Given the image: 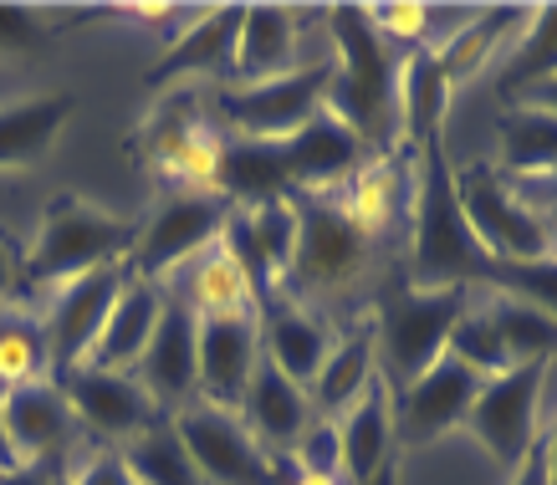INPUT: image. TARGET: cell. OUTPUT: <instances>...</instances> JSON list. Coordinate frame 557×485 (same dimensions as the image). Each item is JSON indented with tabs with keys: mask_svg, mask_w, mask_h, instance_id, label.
I'll use <instances>...</instances> for the list:
<instances>
[{
	"mask_svg": "<svg viewBox=\"0 0 557 485\" xmlns=\"http://www.w3.org/2000/svg\"><path fill=\"white\" fill-rule=\"evenodd\" d=\"M420 164H414V200H409V225H414V246H409V291H445V286L475 282L491 286L496 276V256L481 251L466 215L456 200V169L445 159V144L430 138L420 144Z\"/></svg>",
	"mask_w": 557,
	"mask_h": 485,
	"instance_id": "cell-1",
	"label": "cell"
},
{
	"mask_svg": "<svg viewBox=\"0 0 557 485\" xmlns=\"http://www.w3.org/2000/svg\"><path fill=\"white\" fill-rule=\"evenodd\" d=\"M327 26L338 41L327 113L348 123L358 144H373V153H394L399 144V57L373 32L369 5H333Z\"/></svg>",
	"mask_w": 557,
	"mask_h": 485,
	"instance_id": "cell-2",
	"label": "cell"
},
{
	"mask_svg": "<svg viewBox=\"0 0 557 485\" xmlns=\"http://www.w3.org/2000/svg\"><path fill=\"white\" fill-rule=\"evenodd\" d=\"M134 235L138 225H128L123 215L62 189L47 204L41 231H36L32 251H26V286L47 291V286H67L98 266H128Z\"/></svg>",
	"mask_w": 557,
	"mask_h": 485,
	"instance_id": "cell-3",
	"label": "cell"
},
{
	"mask_svg": "<svg viewBox=\"0 0 557 485\" xmlns=\"http://www.w3.org/2000/svg\"><path fill=\"white\" fill-rule=\"evenodd\" d=\"M287 200L292 215H297V246H292V271L282 291H292V301L348 291L369 271L373 240L354 231V220L343 215V204L333 195L292 189Z\"/></svg>",
	"mask_w": 557,
	"mask_h": 485,
	"instance_id": "cell-4",
	"label": "cell"
},
{
	"mask_svg": "<svg viewBox=\"0 0 557 485\" xmlns=\"http://www.w3.org/2000/svg\"><path fill=\"white\" fill-rule=\"evenodd\" d=\"M231 220V204L210 195V189H180L164 204H153V215L138 225L128 271L144 282L164 286L174 271H185L200 251H210Z\"/></svg>",
	"mask_w": 557,
	"mask_h": 485,
	"instance_id": "cell-5",
	"label": "cell"
},
{
	"mask_svg": "<svg viewBox=\"0 0 557 485\" xmlns=\"http://www.w3.org/2000/svg\"><path fill=\"white\" fill-rule=\"evenodd\" d=\"M333 72H338L333 62H312V67H292V72H282V77L256 83V87H220L215 102L240 138L287 144L297 128H307V123L327 108Z\"/></svg>",
	"mask_w": 557,
	"mask_h": 485,
	"instance_id": "cell-6",
	"label": "cell"
},
{
	"mask_svg": "<svg viewBox=\"0 0 557 485\" xmlns=\"http://www.w3.org/2000/svg\"><path fill=\"white\" fill-rule=\"evenodd\" d=\"M220 149H225V138L205 123L200 92H189V87L159 102L134 138V153L144 164H153L159 179H174L185 189H210V195H215Z\"/></svg>",
	"mask_w": 557,
	"mask_h": 485,
	"instance_id": "cell-7",
	"label": "cell"
},
{
	"mask_svg": "<svg viewBox=\"0 0 557 485\" xmlns=\"http://www.w3.org/2000/svg\"><path fill=\"white\" fill-rule=\"evenodd\" d=\"M553 358H532V363H511L507 373H496L481 384L471 403V435L475 445L496 460V470H517L537 445V403H542V384H547Z\"/></svg>",
	"mask_w": 557,
	"mask_h": 485,
	"instance_id": "cell-8",
	"label": "cell"
},
{
	"mask_svg": "<svg viewBox=\"0 0 557 485\" xmlns=\"http://www.w3.org/2000/svg\"><path fill=\"white\" fill-rule=\"evenodd\" d=\"M456 200L486 256H496V261H537V256H553L547 231H542V215L491 164L460 169Z\"/></svg>",
	"mask_w": 557,
	"mask_h": 485,
	"instance_id": "cell-9",
	"label": "cell"
},
{
	"mask_svg": "<svg viewBox=\"0 0 557 485\" xmlns=\"http://www.w3.org/2000/svg\"><path fill=\"white\" fill-rule=\"evenodd\" d=\"M466 307H471L466 286H445V291H409L405 286V291H394L384 301V327H379L388 373L409 388L435 358H445L450 327L466 318Z\"/></svg>",
	"mask_w": 557,
	"mask_h": 485,
	"instance_id": "cell-10",
	"label": "cell"
},
{
	"mask_svg": "<svg viewBox=\"0 0 557 485\" xmlns=\"http://www.w3.org/2000/svg\"><path fill=\"white\" fill-rule=\"evenodd\" d=\"M0 424H5L11 465L62 470L77 455V439H83V424H77V414H72V403L57 378L11 388L0 399Z\"/></svg>",
	"mask_w": 557,
	"mask_h": 485,
	"instance_id": "cell-11",
	"label": "cell"
},
{
	"mask_svg": "<svg viewBox=\"0 0 557 485\" xmlns=\"http://www.w3.org/2000/svg\"><path fill=\"white\" fill-rule=\"evenodd\" d=\"M123 282H128V266H98V271H87V276H77V282L57 286L47 318H41L51 378H62V373L87 363L102 322H108V312H113L123 297Z\"/></svg>",
	"mask_w": 557,
	"mask_h": 485,
	"instance_id": "cell-12",
	"label": "cell"
},
{
	"mask_svg": "<svg viewBox=\"0 0 557 485\" xmlns=\"http://www.w3.org/2000/svg\"><path fill=\"white\" fill-rule=\"evenodd\" d=\"M174 430L185 439L189 460L200 465L205 485H271V455L261 450V439L246 430L240 414L195 399L174 414Z\"/></svg>",
	"mask_w": 557,
	"mask_h": 485,
	"instance_id": "cell-13",
	"label": "cell"
},
{
	"mask_svg": "<svg viewBox=\"0 0 557 485\" xmlns=\"http://www.w3.org/2000/svg\"><path fill=\"white\" fill-rule=\"evenodd\" d=\"M134 378L170 419L200 394V318L174 291H164V312H159V327L138 358Z\"/></svg>",
	"mask_w": 557,
	"mask_h": 485,
	"instance_id": "cell-14",
	"label": "cell"
},
{
	"mask_svg": "<svg viewBox=\"0 0 557 485\" xmlns=\"http://www.w3.org/2000/svg\"><path fill=\"white\" fill-rule=\"evenodd\" d=\"M481 384L486 378L475 369H466L460 358H450V352L435 358L394 403V439H405L409 450L435 445L445 430H456V424L471 419V403L481 394Z\"/></svg>",
	"mask_w": 557,
	"mask_h": 485,
	"instance_id": "cell-15",
	"label": "cell"
},
{
	"mask_svg": "<svg viewBox=\"0 0 557 485\" xmlns=\"http://www.w3.org/2000/svg\"><path fill=\"white\" fill-rule=\"evenodd\" d=\"M220 246L231 251L240 276L251 282L256 307L276 301V291L287 286V271H292V246H297L292 200L261 204V210H231L225 231H220Z\"/></svg>",
	"mask_w": 557,
	"mask_h": 485,
	"instance_id": "cell-16",
	"label": "cell"
},
{
	"mask_svg": "<svg viewBox=\"0 0 557 485\" xmlns=\"http://www.w3.org/2000/svg\"><path fill=\"white\" fill-rule=\"evenodd\" d=\"M67 394L72 414L83 424V435L102 439V445H128L134 435H144L149 424H159V403L144 394L134 373H108V369H72L57 378Z\"/></svg>",
	"mask_w": 557,
	"mask_h": 485,
	"instance_id": "cell-17",
	"label": "cell"
},
{
	"mask_svg": "<svg viewBox=\"0 0 557 485\" xmlns=\"http://www.w3.org/2000/svg\"><path fill=\"white\" fill-rule=\"evenodd\" d=\"M338 475L348 485H394V394L379 369L338 419Z\"/></svg>",
	"mask_w": 557,
	"mask_h": 485,
	"instance_id": "cell-18",
	"label": "cell"
},
{
	"mask_svg": "<svg viewBox=\"0 0 557 485\" xmlns=\"http://www.w3.org/2000/svg\"><path fill=\"white\" fill-rule=\"evenodd\" d=\"M261 358V312L251 318H200V403L240 414Z\"/></svg>",
	"mask_w": 557,
	"mask_h": 485,
	"instance_id": "cell-19",
	"label": "cell"
},
{
	"mask_svg": "<svg viewBox=\"0 0 557 485\" xmlns=\"http://www.w3.org/2000/svg\"><path fill=\"white\" fill-rule=\"evenodd\" d=\"M240 16H246V5H215V11H200L195 26H185L180 41H174V47L149 67L144 87L164 92V87L185 83V77H225V72H236Z\"/></svg>",
	"mask_w": 557,
	"mask_h": 485,
	"instance_id": "cell-20",
	"label": "cell"
},
{
	"mask_svg": "<svg viewBox=\"0 0 557 485\" xmlns=\"http://www.w3.org/2000/svg\"><path fill=\"white\" fill-rule=\"evenodd\" d=\"M240 419H246V430L261 439V450L271 445V455H292L302 445L307 430H312V399H307L302 384H292L287 373L261 352V358H256V373H251V388H246V399H240Z\"/></svg>",
	"mask_w": 557,
	"mask_h": 485,
	"instance_id": "cell-21",
	"label": "cell"
},
{
	"mask_svg": "<svg viewBox=\"0 0 557 485\" xmlns=\"http://www.w3.org/2000/svg\"><path fill=\"white\" fill-rule=\"evenodd\" d=\"M333 343H338V337L327 333V322L312 318L302 301L276 297L261 307V352L287 373L292 384L312 388V378H318V369L327 363Z\"/></svg>",
	"mask_w": 557,
	"mask_h": 485,
	"instance_id": "cell-22",
	"label": "cell"
},
{
	"mask_svg": "<svg viewBox=\"0 0 557 485\" xmlns=\"http://www.w3.org/2000/svg\"><path fill=\"white\" fill-rule=\"evenodd\" d=\"M159 312H164V286H153L128 271L119 307L108 312V322H102V333H98V343H92V352H87L83 369L134 373L144 348H149L153 327H159Z\"/></svg>",
	"mask_w": 557,
	"mask_h": 485,
	"instance_id": "cell-23",
	"label": "cell"
},
{
	"mask_svg": "<svg viewBox=\"0 0 557 485\" xmlns=\"http://www.w3.org/2000/svg\"><path fill=\"white\" fill-rule=\"evenodd\" d=\"M358 153H363V144L354 138V128L338 123L327 108L282 144L292 189H307V195H327V185L348 179V174L358 169Z\"/></svg>",
	"mask_w": 557,
	"mask_h": 485,
	"instance_id": "cell-24",
	"label": "cell"
},
{
	"mask_svg": "<svg viewBox=\"0 0 557 485\" xmlns=\"http://www.w3.org/2000/svg\"><path fill=\"white\" fill-rule=\"evenodd\" d=\"M215 195L231 204V210H261V204L287 200L292 179H287L282 144L231 138V144L220 149V164H215Z\"/></svg>",
	"mask_w": 557,
	"mask_h": 485,
	"instance_id": "cell-25",
	"label": "cell"
},
{
	"mask_svg": "<svg viewBox=\"0 0 557 485\" xmlns=\"http://www.w3.org/2000/svg\"><path fill=\"white\" fill-rule=\"evenodd\" d=\"M409 200H414V164H409L405 153H384L369 169H354V185H348V195L338 204H343V215L354 220L358 235L379 240L384 231L399 225Z\"/></svg>",
	"mask_w": 557,
	"mask_h": 485,
	"instance_id": "cell-26",
	"label": "cell"
},
{
	"mask_svg": "<svg viewBox=\"0 0 557 485\" xmlns=\"http://www.w3.org/2000/svg\"><path fill=\"white\" fill-rule=\"evenodd\" d=\"M72 117V92H36V98L0 102V169L41 164Z\"/></svg>",
	"mask_w": 557,
	"mask_h": 485,
	"instance_id": "cell-27",
	"label": "cell"
},
{
	"mask_svg": "<svg viewBox=\"0 0 557 485\" xmlns=\"http://www.w3.org/2000/svg\"><path fill=\"white\" fill-rule=\"evenodd\" d=\"M292 51H297V16L287 5H246L236 36V77L240 87L271 83L292 72Z\"/></svg>",
	"mask_w": 557,
	"mask_h": 485,
	"instance_id": "cell-28",
	"label": "cell"
},
{
	"mask_svg": "<svg viewBox=\"0 0 557 485\" xmlns=\"http://www.w3.org/2000/svg\"><path fill=\"white\" fill-rule=\"evenodd\" d=\"M445 108H450V83H445V72H440L435 51L430 47L405 51V57H399V134L409 138V149L440 138Z\"/></svg>",
	"mask_w": 557,
	"mask_h": 485,
	"instance_id": "cell-29",
	"label": "cell"
},
{
	"mask_svg": "<svg viewBox=\"0 0 557 485\" xmlns=\"http://www.w3.org/2000/svg\"><path fill=\"white\" fill-rule=\"evenodd\" d=\"M180 301L195 318H251V312H261L251 282L240 276V266L231 261V251L220 240L185 266V297Z\"/></svg>",
	"mask_w": 557,
	"mask_h": 485,
	"instance_id": "cell-30",
	"label": "cell"
},
{
	"mask_svg": "<svg viewBox=\"0 0 557 485\" xmlns=\"http://www.w3.org/2000/svg\"><path fill=\"white\" fill-rule=\"evenodd\" d=\"M532 11L527 5H491V11H481V16H471L466 26H456V32L445 36L435 51V62L440 72H445V83L460 87V83H471L475 72L491 62V51H496V41L517 26V21H527Z\"/></svg>",
	"mask_w": 557,
	"mask_h": 485,
	"instance_id": "cell-31",
	"label": "cell"
},
{
	"mask_svg": "<svg viewBox=\"0 0 557 485\" xmlns=\"http://www.w3.org/2000/svg\"><path fill=\"white\" fill-rule=\"evenodd\" d=\"M373 378V333L369 327H358V333L338 337L333 352H327V363L318 369L312 388H307V399L318 403L327 419H343L354 409V399L363 394V384Z\"/></svg>",
	"mask_w": 557,
	"mask_h": 485,
	"instance_id": "cell-32",
	"label": "cell"
},
{
	"mask_svg": "<svg viewBox=\"0 0 557 485\" xmlns=\"http://www.w3.org/2000/svg\"><path fill=\"white\" fill-rule=\"evenodd\" d=\"M123 460L138 475V485H205L200 465L189 460L185 439L174 430V419H159L144 435H134L123 445Z\"/></svg>",
	"mask_w": 557,
	"mask_h": 485,
	"instance_id": "cell-33",
	"label": "cell"
},
{
	"mask_svg": "<svg viewBox=\"0 0 557 485\" xmlns=\"http://www.w3.org/2000/svg\"><path fill=\"white\" fill-rule=\"evenodd\" d=\"M557 72V5H537L532 16H527V32H522V47L507 57V67H502V98L522 102L527 92L537 83H547Z\"/></svg>",
	"mask_w": 557,
	"mask_h": 485,
	"instance_id": "cell-34",
	"label": "cell"
},
{
	"mask_svg": "<svg viewBox=\"0 0 557 485\" xmlns=\"http://www.w3.org/2000/svg\"><path fill=\"white\" fill-rule=\"evenodd\" d=\"M502 164L517 174H542L557 185V117L532 113V108L502 117Z\"/></svg>",
	"mask_w": 557,
	"mask_h": 485,
	"instance_id": "cell-35",
	"label": "cell"
},
{
	"mask_svg": "<svg viewBox=\"0 0 557 485\" xmlns=\"http://www.w3.org/2000/svg\"><path fill=\"white\" fill-rule=\"evenodd\" d=\"M486 318L496 327V337H502L511 363H532V358H553L557 352V322L547 312H537V307H527V301L491 297Z\"/></svg>",
	"mask_w": 557,
	"mask_h": 485,
	"instance_id": "cell-36",
	"label": "cell"
},
{
	"mask_svg": "<svg viewBox=\"0 0 557 485\" xmlns=\"http://www.w3.org/2000/svg\"><path fill=\"white\" fill-rule=\"evenodd\" d=\"M51 378V363H47V333L41 322L32 318H0V394L11 388H26V384H41Z\"/></svg>",
	"mask_w": 557,
	"mask_h": 485,
	"instance_id": "cell-37",
	"label": "cell"
},
{
	"mask_svg": "<svg viewBox=\"0 0 557 485\" xmlns=\"http://www.w3.org/2000/svg\"><path fill=\"white\" fill-rule=\"evenodd\" d=\"M445 352H450V358H460L466 369H475L481 378H496V373L511 369V358H507V348H502L496 327H491L486 307H466V318L450 327V343H445Z\"/></svg>",
	"mask_w": 557,
	"mask_h": 485,
	"instance_id": "cell-38",
	"label": "cell"
},
{
	"mask_svg": "<svg viewBox=\"0 0 557 485\" xmlns=\"http://www.w3.org/2000/svg\"><path fill=\"white\" fill-rule=\"evenodd\" d=\"M496 297H517L527 307H537L557 322V256H537V261H496L491 276Z\"/></svg>",
	"mask_w": 557,
	"mask_h": 485,
	"instance_id": "cell-39",
	"label": "cell"
},
{
	"mask_svg": "<svg viewBox=\"0 0 557 485\" xmlns=\"http://www.w3.org/2000/svg\"><path fill=\"white\" fill-rule=\"evenodd\" d=\"M369 21L384 41L388 36H399V41H409V51H414V47L430 41V21H435V11H430V5H409V0H384V5H369Z\"/></svg>",
	"mask_w": 557,
	"mask_h": 485,
	"instance_id": "cell-40",
	"label": "cell"
},
{
	"mask_svg": "<svg viewBox=\"0 0 557 485\" xmlns=\"http://www.w3.org/2000/svg\"><path fill=\"white\" fill-rule=\"evenodd\" d=\"M62 475H67V485H138V475L128 470L123 450H113V445L72 455L67 465H62Z\"/></svg>",
	"mask_w": 557,
	"mask_h": 485,
	"instance_id": "cell-41",
	"label": "cell"
},
{
	"mask_svg": "<svg viewBox=\"0 0 557 485\" xmlns=\"http://www.w3.org/2000/svg\"><path fill=\"white\" fill-rule=\"evenodd\" d=\"M47 41L51 32L32 5H0V57H26V51H41Z\"/></svg>",
	"mask_w": 557,
	"mask_h": 485,
	"instance_id": "cell-42",
	"label": "cell"
},
{
	"mask_svg": "<svg viewBox=\"0 0 557 485\" xmlns=\"http://www.w3.org/2000/svg\"><path fill=\"white\" fill-rule=\"evenodd\" d=\"M21 286H26V251L16 235L0 231V312H5V301L21 297Z\"/></svg>",
	"mask_w": 557,
	"mask_h": 485,
	"instance_id": "cell-43",
	"label": "cell"
},
{
	"mask_svg": "<svg viewBox=\"0 0 557 485\" xmlns=\"http://www.w3.org/2000/svg\"><path fill=\"white\" fill-rule=\"evenodd\" d=\"M511 485H553L547 481V455H542V439L532 445V455H527L522 465L511 470Z\"/></svg>",
	"mask_w": 557,
	"mask_h": 485,
	"instance_id": "cell-44",
	"label": "cell"
},
{
	"mask_svg": "<svg viewBox=\"0 0 557 485\" xmlns=\"http://www.w3.org/2000/svg\"><path fill=\"white\" fill-rule=\"evenodd\" d=\"M517 108H532V113H553V117H557V72L547 77V83L532 87V92H527V98L517 102Z\"/></svg>",
	"mask_w": 557,
	"mask_h": 485,
	"instance_id": "cell-45",
	"label": "cell"
},
{
	"mask_svg": "<svg viewBox=\"0 0 557 485\" xmlns=\"http://www.w3.org/2000/svg\"><path fill=\"white\" fill-rule=\"evenodd\" d=\"M57 470H36V465H11L0 470V485H51Z\"/></svg>",
	"mask_w": 557,
	"mask_h": 485,
	"instance_id": "cell-46",
	"label": "cell"
},
{
	"mask_svg": "<svg viewBox=\"0 0 557 485\" xmlns=\"http://www.w3.org/2000/svg\"><path fill=\"white\" fill-rule=\"evenodd\" d=\"M542 455H547V481L557 485V424H553V435L542 439Z\"/></svg>",
	"mask_w": 557,
	"mask_h": 485,
	"instance_id": "cell-47",
	"label": "cell"
},
{
	"mask_svg": "<svg viewBox=\"0 0 557 485\" xmlns=\"http://www.w3.org/2000/svg\"><path fill=\"white\" fill-rule=\"evenodd\" d=\"M542 231H547V246H553V256H557V195H553V204H547V215H542Z\"/></svg>",
	"mask_w": 557,
	"mask_h": 485,
	"instance_id": "cell-48",
	"label": "cell"
},
{
	"mask_svg": "<svg viewBox=\"0 0 557 485\" xmlns=\"http://www.w3.org/2000/svg\"><path fill=\"white\" fill-rule=\"evenodd\" d=\"M128 16H144V21H170L174 11H170V5H134Z\"/></svg>",
	"mask_w": 557,
	"mask_h": 485,
	"instance_id": "cell-49",
	"label": "cell"
},
{
	"mask_svg": "<svg viewBox=\"0 0 557 485\" xmlns=\"http://www.w3.org/2000/svg\"><path fill=\"white\" fill-rule=\"evenodd\" d=\"M302 465V460H297ZM297 485H343L338 475H312V470H297Z\"/></svg>",
	"mask_w": 557,
	"mask_h": 485,
	"instance_id": "cell-50",
	"label": "cell"
},
{
	"mask_svg": "<svg viewBox=\"0 0 557 485\" xmlns=\"http://www.w3.org/2000/svg\"><path fill=\"white\" fill-rule=\"evenodd\" d=\"M5 399V394H0ZM0 470H11V450H5V424H0Z\"/></svg>",
	"mask_w": 557,
	"mask_h": 485,
	"instance_id": "cell-51",
	"label": "cell"
},
{
	"mask_svg": "<svg viewBox=\"0 0 557 485\" xmlns=\"http://www.w3.org/2000/svg\"><path fill=\"white\" fill-rule=\"evenodd\" d=\"M51 485H67V475H62V470H57V481H51Z\"/></svg>",
	"mask_w": 557,
	"mask_h": 485,
	"instance_id": "cell-52",
	"label": "cell"
},
{
	"mask_svg": "<svg viewBox=\"0 0 557 485\" xmlns=\"http://www.w3.org/2000/svg\"><path fill=\"white\" fill-rule=\"evenodd\" d=\"M0 318H5V312H0Z\"/></svg>",
	"mask_w": 557,
	"mask_h": 485,
	"instance_id": "cell-53",
	"label": "cell"
}]
</instances>
